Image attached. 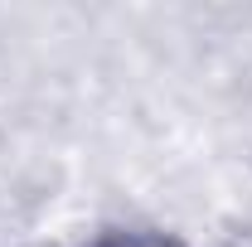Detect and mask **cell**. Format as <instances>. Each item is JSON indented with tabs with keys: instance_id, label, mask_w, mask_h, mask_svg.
I'll return each mask as SVG.
<instances>
[{
	"instance_id": "6da1fadb",
	"label": "cell",
	"mask_w": 252,
	"mask_h": 247,
	"mask_svg": "<svg viewBox=\"0 0 252 247\" xmlns=\"http://www.w3.org/2000/svg\"><path fill=\"white\" fill-rule=\"evenodd\" d=\"M93 247H185L180 238H165V233H107Z\"/></svg>"
}]
</instances>
